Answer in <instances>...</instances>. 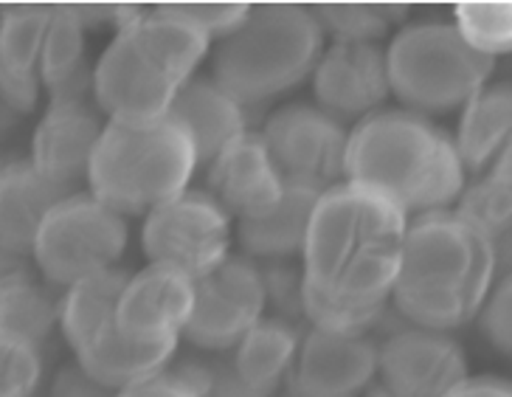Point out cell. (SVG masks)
<instances>
[{"instance_id": "obj_23", "label": "cell", "mask_w": 512, "mask_h": 397, "mask_svg": "<svg viewBox=\"0 0 512 397\" xmlns=\"http://www.w3.org/2000/svg\"><path fill=\"white\" fill-rule=\"evenodd\" d=\"M456 150L470 175L493 169L512 141V82L487 85L465 107L456 130Z\"/></svg>"}, {"instance_id": "obj_9", "label": "cell", "mask_w": 512, "mask_h": 397, "mask_svg": "<svg viewBox=\"0 0 512 397\" xmlns=\"http://www.w3.org/2000/svg\"><path fill=\"white\" fill-rule=\"evenodd\" d=\"M141 245L150 262L175 265L197 282L231 257V214L209 192L186 189L147 214Z\"/></svg>"}, {"instance_id": "obj_21", "label": "cell", "mask_w": 512, "mask_h": 397, "mask_svg": "<svg viewBox=\"0 0 512 397\" xmlns=\"http://www.w3.org/2000/svg\"><path fill=\"white\" fill-rule=\"evenodd\" d=\"M321 195L324 192H318L313 186L287 181L285 195L271 212L237 223L242 251L251 260L262 262H282L296 254H304L313 212H316Z\"/></svg>"}, {"instance_id": "obj_4", "label": "cell", "mask_w": 512, "mask_h": 397, "mask_svg": "<svg viewBox=\"0 0 512 397\" xmlns=\"http://www.w3.org/2000/svg\"><path fill=\"white\" fill-rule=\"evenodd\" d=\"M211 37L164 6L116 31L96 62L93 96L116 122H155L169 116L178 93L195 79Z\"/></svg>"}, {"instance_id": "obj_16", "label": "cell", "mask_w": 512, "mask_h": 397, "mask_svg": "<svg viewBox=\"0 0 512 397\" xmlns=\"http://www.w3.org/2000/svg\"><path fill=\"white\" fill-rule=\"evenodd\" d=\"M211 198L231 217L251 220L268 214L285 195V175L262 133H245L209 164Z\"/></svg>"}, {"instance_id": "obj_3", "label": "cell", "mask_w": 512, "mask_h": 397, "mask_svg": "<svg viewBox=\"0 0 512 397\" xmlns=\"http://www.w3.org/2000/svg\"><path fill=\"white\" fill-rule=\"evenodd\" d=\"M465 175L453 136L414 110H377L349 133L347 181L383 192L408 217L448 212Z\"/></svg>"}, {"instance_id": "obj_20", "label": "cell", "mask_w": 512, "mask_h": 397, "mask_svg": "<svg viewBox=\"0 0 512 397\" xmlns=\"http://www.w3.org/2000/svg\"><path fill=\"white\" fill-rule=\"evenodd\" d=\"M192 133L197 147V161L209 167L217 155L234 144L248 130V107L214 77H195L183 85L175 105L169 110Z\"/></svg>"}, {"instance_id": "obj_14", "label": "cell", "mask_w": 512, "mask_h": 397, "mask_svg": "<svg viewBox=\"0 0 512 397\" xmlns=\"http://www.w3.org/2000/svg\"><path fill=\"white\" fill-rule=\"evenodd\" d=\"M197 302V282L181 268L150 262L124 288L119 327L124 336L144 344L178 341L186 333Z\"/></svg>"}, {"instance_id": "obj_28", "label": "cell", "mask_w": 512, "mask_h": 397, "mask_svg": "<svg viewBox=\"0 0 512 397\" xmlns=\"http://www.w3.org/2000/svg\"><path fill=\"white\" fill-rule=\"evenodd\" d=\"M453 15V26L479 54H512V3H459Z\"/></svg>"}, {"instance_id": "obj_25", "label": "cell", "mask_w": 512, "mask_h": 397, "mask_svg": "<svg viewBox=\"0 0 512 397\" xmlns=\"http://www.w3.org/2000/svg\"><path fill=\"white\" fill-rule=\"evenodd\" d=\"M3 291H0V336L43 344L54 324H60L62 305L23 268V260L3 257Z\"/></svg>"}, {"instance_id": "obj_11", "label": "cell", "mask_w": 512, "mask_h": 397, "mask_svg": "<svg viewBox=\"0 0 512 397\" xmlns=\"http://www.w3.org/2000/svg\"><path fill=\"white\" fill-rule=\"evenodd\" d=\"M265 279L251 257H228L217 271L197 279V302L183 336L206 352L237 350L265 319Z\"/></svg>"}, {"instance_id": "obj_2", "label": "cell", "mask_w": 512, "mask_h": 397, "mask_svg": "<svg viewBox=\"0 0 512 397\" xmlns=\"http://www.w3.org/2000/svg\"><path fill=\"white\" fill-rule=\"evenodd\" d=\"M496 285L493 240L456 212L417 214L408 223L392 302L408 324L456 330L479 316Z\"/></svg>"}, {"instance_id": "obj_10", "label": "cell", "mask_w": 512, "mask_h": 397, "mask_svg": "<svg viewBox=\"0 0 512 397\" xmlns=\"http://www.w3.org/2000/svg\"><path fill=\"white\" fill-rule=\"evenodd\" d=\"M262 136L271 147L285 181L327 192L347 181L349 133L318 105L279 107Z\"/></svg>"}, {"instance_id": "obj_42", "label": "cell", "mask_w": 512, "mask_h": 397, "mask_svg": "<svg viewBox=\"0 0 512 397\" xmlns=\"http://www.w3.org/2000/svg\"><path fill=\"white\" fill-rule=\"evenodd\" d=\"M377 12L383 15L386 23H403L408 17V6H389V3H380L377 6Z\"/></svg>"}, {"instance_id": "obj_22", "label": "cell", "mask_w": 512, "mask_h": 397, "mask_svg": "<svg viewBox=\"0 0 512 397\" xmlns=\"http://www.w3.org/2000/svg\"><path fill=\"white\" fill-rule=\"evenodd\" d=\"M178 350V341H133L124 336L119 327V316L110 319L91 338L76 350V361L96 375L99 381H105L113 389H127L133 383H141L164 372V367L172 361V355Z\"/></svg>"}, {"instance_id": "obj_6", "label": "cell", "mask_w": 512, "mask_h": 397, "mask_svg": "<svg viewBox=\"0 0 512 397\" xmlns=\"http://www.w3.org/2000/svg\"><path fill=\"white\" fill-rule=\"evenodd\" d=\"M324 29L304 6H254L245 26L220 40L211 74L242 105H262L299 88L324 57Z\"/></svg>"}, {"instance_id": "obj_8", "label": "cell", "mask_w": 512, "mask_h": 397, "mask_svg": "<svg viewBox=\"0 0 512 397\" xmlns=\"http://www.w3.org/2000/svg\"><path fill=\"white\" fill-rule=\"evenodd\" d=\"M127 248V220L96 195H71L46 217L31 257L51 285L71 288L116 268Z\"/></svg>"}, {"instance_id": "obj_37", "label": "cell", "mask_w": 512, "mask_h": 397, "mask_svg": "<svg viewBox=\"0 0 512 397\" xmlns=\"http://www.w3.org/2000/svg\"><path fill=\"white\" fill-rule=\"evenodd\" d=\"M211 378V397H273V392L254 389L234 364V352H217L214 361H206Z\"/></svg>"}, {"instance_id": "obj_32", "label": "cell", "mask_w": 512, "mask_h": 397, "mask_svg": "<svg viewBox=\"0 0 512 397\" xmlns=\"http://www.w3.org/2000/svg\"><path fill=\"white\" fill-rule=\"evenodd\" d=\"M0 372V397H31L43 375L40 347L23 338L0 336Z\"/></svg>"}, {"instance_id": "obj_31", "label": "cell", "mask_w": 512, "mask_h": 397, "mask_svg": "<svg viewBox=\"0 0 512 397\" xmlns=\"http://www.w3.org/2000/svg\"><path fill=\"white\" fill-rule=\"evenodd\" d=\"M310 12L316 15L324 34H335V43H375L389 29L377 6L324 3V6H310Z\"/></svg>"}, {"instance_id": "obj_34", "label": "cell", "mask_w": 512, "mask_h": 397, "mask_svg": "<svg viewBox=\"0 0 512 397\" xmlns=\"http://www.w3.org/2000/svg\"><path fill=\"white\" fill-rule=\"evenodd\" d=\"M265 279L268 302L276 310V319L296 324L304 319V268H293L290 262H262L259 265Z\"/></svg>"}, {"instance_id": "obj_39", "label": "cell", "mask_w": 512, "mask_h": 397, "mask_svg": "<svg viewBox=\"0 0 512 397\" xmlns=\"http://www.w3.org/2000/svg\"><path fill=\"white\" fill-rule=\"evenodd\" d=\"M448 397H512V383L501 378H467Z\"/></svg>"}, {"instance_id": "obj_40", "label": "cell", "mask_w": 512, "mask_h": 397, "mask_svg": "<svg viewBox=\"0 0 512 397\" xmlns=\"http://www.w3.org/2000/svg\"><path fill=\"white\" fill-rule=\"evenodd\" d=\"M493 254H496V279L512 274V226L493 240Z\"/></svg>"}, {"instance_id": "obj_30", "label": "cell", "mask_w": 512, "mask_h": 397, "mask_svg": "<svg viewBox=\"0 0 512 397\" xmlns=\"http://www.w3.org/2000/svg\"><path fill=\"white\" fill-rule=\"evenodd\" d=\"M386 307H352L332 302L304 282V319L316 330L338 333V336H363L366 330L383 321Z\"/></svg>"}, {"instance_id": "obj_29", "label": "cell", "mask_w": 512, "mask_h": 397, "mask_svg": "<svg viewBox=\"0 0 512 397\" xmlns=\"http://www.w3.org/2000/svg\"><path fill=\"white\" fill-rule=\"evenodd\" d=\"M453 212L467 220L473 229L496 240L498 234H504L512 226V186L487 172L484 178H476L473 184L465 186Z\"/></svg>"}, {"instance_id": "obj_7", "label": "cell", "mask_w": 512, "mask_h": 397, "mask_svg": "<svg viewBox=\"0 0 512 397\" xmlns=\"http://www.w3.org/2000/svg\"><path fill=\"white\" fill-rule=\"evenodd\" d=\"M392 93L414 113H451L487 88L496 68L453 23H414L386 51Z\"/></svg>"}, {"instance_id": "obj_27", "label": "cell", "mask_w": 512, "mask_h": 397, "mask_svg": "<svg viewBox=\"0 0 512 397\" xmlns=\"http://www.w3.org/2000/svg\"><path fill=\"white\" fill-rule=\"evenodd\" d=\"M130 279L133 274H127L124 268H107L65 291V299L60 302V327L71 350H79L107 321L119 316V302Z\"/></svg>"}, {"instance_id": "obj_35", "label": "cell", "mask_w": 512, "mask_h": 397, "mask_svg": "<svg viewBox=\"0 0 512 397\" xmlns=\"http://www.w3.org/2000/svg\"><path fill=\"white\" fill-rule=\"evenodd\" d=\"M161 6L169 15L183 17L200 31H206L209 37H220V40L242 29L254 9L245 3H161Z\"/></svg>"}, {"instance_id": "obj_38", "label": "cell", "mask_w": 512, "mask_h": 397, "mask_svg": "<svg viewBox=\"0 0 512 397\" xmlns=\"http://www.w3.org/2000/svg\"><path fill=\"white\" fill-rule=\"evenodd\" d=\"M121 389L107 386L105 381H99L96 375H91L88 369L82 367L79 361L62 367L57 372V378L51 383L48 397H119Z\"/></svg>"}, {"instance_id": "obj_12", "label": "cell", "mask_w": 512, "mask_h": 397, "mask_svg": "<svg viewBox=\"0 0 512 397\" xmlns=\"http://www.w3.org/2000/svg\"><path fill=\"white\" fill-rule=\"evenodd\" d=\"M377 375L389 397H448L470 378L462 347L448 333L417 324L394 330L380 344Z\"/></svg>"}, {"instance_id": "obj_24", "label": "cell", "mask_w": 512, "mask_h": 397, "mask_svg": "<svg viewBox=\"0 0 512 397\" xmlns=\"http://www.w3.org/2000/svg\"><path fill=\"white\" fill-rule=\"evenodd\" d=\"M40 79L51 99L85 102V93L93 88V74L85 65V23L76 6L54 9L40 57Z\"/></svg>"}, {"instance_id": "obj_18", "label": "cell", "mask_w": 512, "mask_h": 397, "mask_svg": "<svg viewBox=\"0 0 512 397\" xmlns=\"http://www.w3.org/2000/svg\"><path fill=\"white\" fill-rule=\"evenodd\" d=\"M74 189L48 181L31 158L6 161L0 172V237L3 257L26 260L34 251L37 234L43 229L51 209L71 198Z\"/></svg>"}, {"instance_id": "obj_36", "label": "cell", "mask_w": 512, "mask_h": 397, "mask_svg": "<svg viewBox=\"0 0 512 397\" xmlns=\"http://www.w3.org/2000/svg\"><path fill=\"white\" fill-rule=\"evenodd\" d=\"M476 319L484 338L512 361V274L496 279Z\"/></svg>"}, {"instance_id": "obj_15", "label": "cell", "mask_w": 512, "mask_h": 397, "mask_svg": "<svg viewBox=\"0 0 512 397\" xmlns=\"http://www.w3.org/2000/svg\"><path fill=\"white\" fill-rule=\"evenodd\" d=\"M380 347L366 336L310 330L290 369L293 397H358L377 375Z\"/></svg>"}, {"instance_id": "obj_26", "label": "cell", "mask_w": 512, "mask_h": 397, "mask_svg": "<svg viewBox=\"0 0 512 397\" xmlns=\"http://www.w3.org/2000/svg\"><path fill=\"white\" fill-rule=\"evenodd\" d=\"M302 336L299 327L285 319H262L234 350V364L254 389L273 392L290 375L299 358Z\"/></svg>"}, {"instance_id": "obj_17", "label": "cell", "mask_w": 512, "mask_h": 397, "mask_svg": "<svg viewBox=\"0 0 512 397\" xmlns=\"http://www.w3.org/2000/svg\"><path fill=\"white\" fill-rule=\"evenodd\" d=\"M107 124L88 102L79 99H51L31 136V164L48 181L74 189L91 175L93 155L102 141Z\"/></svg>"}, {"instance_id": "obj_41", "label": "cell", "mask_w": 512, "mask_h": 397, "mask_svg": "<svg viewBox=\"0 0 512 397\" xmlns=\"http://www.w3.org/2000/svg\"><path fill=\"white\" fill-rule=\"evenodd\" d=\"M490 175L512 186V141L504 147V153L496 158V164H493V169H490Z\"/></svg>"}, {"instance_id": "obj_1", "label": "cell", "mask_w": 512, "mask_h": 397, "mask_svg": "<svg viewBox=\"0 0 512 397\" xmlns=\"http://www.w3.org/2000/svg\"><path fill=\"white\" fill-rule=\"evenodd\" d=\"M408 223V212L372 186H332L313 212L304 282L341 305L386 307L403 265Z\"/></svg>"}, {"instance_id": "obj_13", "label": "cell", "mask_w": 512, "mask_h": 397, "mask_svg": "<svg viewBox=\"0 0 512 397\" xmlns=\"http://www.w3.org/2000/svg\"><path fill=\"white\" fill-rule=\"evenodd\" d=\"M313 91L318 107L335 122L361 124L392 93L386 54L375 43H335L318 62Z\"/></svg>"}, {"instance_id": "obj_19", "label": "cell", "mask_w": 512, "mask_h": 397, "mask_svg": "<svg viewBox=\"0 0 512 397\" xmlns=\"http://www.w3.org/2000/svg\"><path fill=\"white\" fill-rule=\"evenodd\" d=\"M51 17L48 6H6L0 20V96L6 110L31 113L40 99V57Z\"/></svg>"}, {"instance_id": "obj_33", "label": "cell", "mask_w": 512, "mask_h": 397, "mask_svg": "<svg viewBox=\"0 0 512 397\" xmlns=\"http://www.w3.org/2000/svg\"><path fill=\"white\" fill-rule=\"evenodd\" d=\"M119 397H211L206 361H183L175 372H158L147 381L121 389Z\"/></svg>"}, {"instance_id": "obj_5", "label": "cell", "mask_w": 512, "mask_h": 397, "mask_svg": "<svg viewBox=\"0 0 512 397\" xmlns=\"http://www.w3.org/2000/svg\"><path fill=\"white\" fill-rule=\"evenodd\" d=\"M192 133L175 116L155 122L110 119L93 155L91 195L119 214H150L181 198L197 169Z\"/></svg>"}]
</instances>
